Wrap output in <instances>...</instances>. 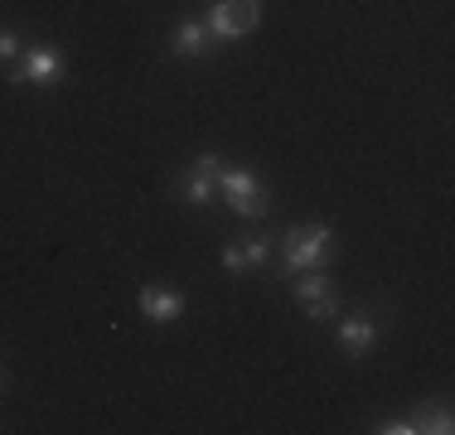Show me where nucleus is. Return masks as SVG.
<instances>
[{
	"label": "nucleus",
	"instance_id": "4468645a",
	"mask_svg": "<svg viewBox=\"0 0 455 435\" xmlns=\"http://www.w3.org/2000/svg\"><path fill=\"white\" fill-rule=\"evenodd\" d=\"M0 397H5V373H0Z\"/></svg>",
	"mask_w": 455,
	"mask_h": 435
},
{
	"label": "nucleus",
	"instance_id": "423d86ee",
	"mask_svg": "<svg viewBox=\"0 0 455 435\" xmlns=\"http://www.w3.org/2000/svg\"><path fill=\"white\" fill-rule=\"evenodd\" d=\"M136 310L146 324H175L189 310V300H184V290H170V286H140Z\"/></svg>",
	"mask_w": 455,
	"mask_h": 435
},
{
	"label": "nucleus",
	"instance_id": "7ed1b4c3",
	"mask_svg": "<svg viewBox=\"0 0 455 435\" xmlns=\"http://www.w3.org/2000/svg\"><path fill=\"white\" fill-rule=\"evenodd\" d=\"M204 25H209L213 44H237L243 35H252L262 25V5L257 0H213Z\"/></svg>",
	"mask_w": 455,
	"mask_h": 435
},
{
	"label": "nucleus",
	"instance_id": "ddd939ff",
	"mask_svg": "<svg viewBox=\"0 0 455 435\" xmlns=\"http://www.w3.org/2000/svg\"><path fill=\"white\" fill-rule=\"evenodd\" d=\"M10 59H20V35L15 29H0V63H10Z\"/></svg>",
	"mask_w": 455,
	"mask_h": 435
},
{
	"label": "nucleus",
	"instance_id": "f257e3e1",
	"mask_svg": "<svg viewBox=\"0 0 455 435\" xmlns=\"http://www.w3.org/2000/svg\"><path fill=\"white\" fill-rule=\"evenodd\" d=\"M334 261V227L330 223H296L281 237V276L324 271Z\"/></svg>",
	"mask_w": 455,
	"mask_h": 435
},
{
	"label": "nucleus",
	"instance_id": "f8f14e48",
	"mask_svg": "<svg viewBox=\"0 0 455 435\" xmlns=\"http://www.w3.org/2000/svg\"><path fill=\"white\" fill-rule=\"evenodd\" d=\"M378 435H417V426H411V416H393V421H383V426H373Z\"/></svg>",
	"mask_w": 455,
	"mask_h": 435
},
{
	"label": "nucleus",
	"instance_id": "9d476101",
	"mask_svg": "<svg viewBox=\"0 0 455 435\" xmlns=\"http://www.w3.org/2000/svg\"><path fill=\"white\" fill-rule=\"evenodd\" d=\"M213 49H219V44H213L204 15L199 20H180L175 35H170V53H175V59H209Z\"/></svg>",
	"mask_w": 455,
	"mask_h": 435
},
{
	"label": "nucleus",
	"instance_id": "20e7f679",
	"mask_svg": "<svg viewBox=\"0 0 455 435\" xmlns=\"http://www.w3.org/2000/svg\"><path fill=\"white\" fill-rule=\"evenodd\" d=\"M219 170H223V155H219V150H204V155H194V165H184L180 179H175L180 203H189V209H209V203L219 199Z\"/></svg>",
	"mask_w": 455,
	"mask_h": 435
},
{
	"label": "nucleus",
	"instance_id": "6e6552de",
	"mask_svg": "<svg viewBox=\"0 0 455 435\" xmlns=\"http://www.w3.org/2000/svg\"><path fill=\"white\" fill-rule=\"evenodd\" d=\"M63 78V53L59 49H29L25 59L15 63L10 83H29V87H53Z\"/></svg>",
	"mask_w": 455,
	"mask_h": 435
},
{
	"label": "nucleus",
	"instance_id": "9b49d317",
	"mask_svg": "<svg viewBox=\"0 0 455 435\" xmlns=\"http://www.w3.org/2000/svg\"><path fill=\"white\" fill-rule=\"evenodd\" d=\"M411 426H417V431H431V435H451V431H455L451 401H421V407L411 411Z\"/></svg>",
	"mask_w": 455,
	"mask_h": 435
},
{
	"label": "nucleus",
	"instance_id": "1a4fd4ad",
	"mask_svg": "<svg viewBox=\"0 0 455 435\" xmlns=\"http://www.w3.org/2000/svg\"><path fill=\"white\" fill-rule=\"evenodd\" d=\"M219 261H223V271H228V276L267 271V261H272V237H252V242H228Z\"/></svg>",
	"mask_w": 455,
	"mask_h": 435
},
{
	"label": "nucleus",
	"instance_id": "f03ea898",
	"mask_svg": "<svg viewBox=\"0 0 455 435\" xmlns=\"http://www.w3.org/2000/svg\"><path fill=\"white\" fill-rule=\"evenodd\" d=\"M219 194H223V203L233 209L237 218H267V209H272V199H267V184L257 179L252 170H243V165H223L219 170Z\"/></svg>",
	"mask_w": 455,
	"mask_h": 435
},
{
	"label": "nucleus",
	"instance_id": "0eeeda50",
	"mask_svg": "<svg viewBox=\"0 0 455 435\" xmlns=\"http://www.w3.org/2000/svg\"><path fill=\"white\" fill-rule=\"evenodd\" d=\"M378 339H383V320H378V314H349V320H339V348L354 363L373 353Z\"/></svg>",
	"mask_w": 455,
	"mask_h": 435
},
{
	"label": "nucleus",
	"instance_id": "39448f33",
	"mask_svg": "<svg viewBox=\"0 0 455 435\" xmlns=\"http://www.w3.org/2000/svg\"><path fill=\"white\" fill-rule=\"evenodd\" d=\"M291 290H296L300 310H306L315 324L339 320L344 300H339V286H334V281L324 276V271H300V276H291Z\"/></svg>",
	"mask_w": 455,
	"mask_h": 435
}]
</instances>
